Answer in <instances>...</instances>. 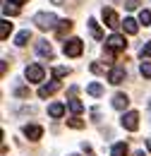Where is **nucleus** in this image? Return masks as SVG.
<instances>
[{
    "instance_id": "14",
    "label": "nucleus",
    "mask_w": 151,
    "mask_h": 156,
    "mask_svg": "<svg viewBox=\"0 0 151 156\" xmlns=\"http://www.w3.org/2000/svg\"><path fill=\"white\" fill-rule=\"evenodd\" d=\"M111 156H127V144L125 142H118L113 147V151H111Z\"/></svg>"
},
{
    "instance_id": "15",
    "label": "nucleus",
    "mask_w": 151,
    "mask_h": 156,
    "mask_svg": "<svg viewBox=\"0 0 151 156\" xmlns=\"http://www.w3.org/2000/svg\"><path fill=\"white\" fill-rule=\"evenodd\" d=\"M70 29H72V22L70 20H62L58 24V36H65V34H70Z\"/></svg>"
},
{
    "instance_id": "2",
    "label": "nucleus",
    "mask_w": 151,
    "mask_h": 156,
    "mask_svg": "<svg viewBox=\"0 0 151 156\" xmlns=\"http://www.w3.org/2000/svg\"><path fill=\"white\" fill-rule=\"evenodd\" d=\"M65 55L67 58H79L82 55V51H84V43H82V39H70L67 43H65Z\"/></svg>"
},
{
    "instance_id": "29",
    "label": "nucleus",
    "mask_w": 151,
    "mask_h": 156,
    "mask_svg": "<svg viewBox=\"0 0 151 156\" xmlns=\"http://www.w3.org/2000/svg\"><path fill=\"white\" fill-rule=\"evenodd\" d=\"M10 2H17V5H22V2H26V0H10Z\"/></svg>"
},
{
    "instance_id": "23",
    "label": "nucleus",
    "mask_w": 151,
    "mask_h": 156,
    "mask_svg": "<svg viewBox=\"0 0 151 156\" xmlns=\"http://www.w3.org/2000/svg\"><path fill=\"white\" fill-rule=\"evenodd\" d=\"M139 72L146 79H151V62H142V65H139Z\"/></svg>"
},
{
    "instance_id": "9",
    "label": "nucleus",
    "mask_w": 151,
    "mask_h": 156,
    "mask_svg": "<svg viewBox=\"0 0 151 156\" xmlns=\"http://www.w3.org/2000/svg\"><path fill=\"white\" fill-rule=\"evenodd\" d=\"M58 89H60V84H58V82H53V84H43V87L38 89V96H41V98H48L51 94H55Z\"/></svg>"
},
{
    "instance_id": "20",
    "label": "nucleus",
    "mask_w": 151,
    "mask_h": 156,
    "mask_svg": "<svg viewBox=\"0 0 151 156\" xmlns=\"http://www.w3.org/2000/svg\"><path fill=\"white\" fill-rule=\"evenodd\" d=\"M89 29H91V34H94V39H101L103 34H101V27L96 24V20H89Z\"/></svg>"
},
{
    "instance_id": "25",
    "label": "nucleus",
    "mask_w": 151,
    "mask_h": 156,
    "mask_svg": "<svg viewBox=\"0 0 151 156\" xmlns=\"http://www.w3.org/2000/svg\"><path fill=\"white\" fill-rule=\"evenodd\" d=\"M67 125H70V127H75V130H82V127H84V120L72 118V120H67Z\"/></svg>"
},
{
    "instance_id": "10",
    "label": "nucleus",
    "mask_w": 151,
    "mask_h": 156,
    "mask_svg": "<svg viewBox=\"0 0 151 156\" xmlns=\"http://www.w3.org/2000/svg\"><path fill=\"white\" fill-rule=\"evenodd\" d=\"M36 51H38V55H43V58H53V48H51L48 41H38Z\"/></svg>"
},
{
    "instance_id": "5",
    "label": "nucleus",
    "mask_w": 151,
    "mask_h": 156,
    "mask_svg": "<svg viewBox=\"0 0 151 156\" xmlns=\"http://www.w3.org/2000/svg\"><path fill=\"white\" fill-rule=\"evenodd\" d=\"M103 22H106V27H111V29H118V27H122V22L118 20L115 10H111V7H103Z\"/></svg>"
},
{
    "instance_id": "21",
    "label": "nucleus",
    "mask_w": 151,
    "mask_h": 156,
    "mask_svg": "<svg viewBox=\"0 0 151 156\" xmlns=\"http://www.w3.org/2000/svg\"><path fill=\"white\" fill-rule=\"evenodd\" d=\"M12 5H15V2H10V0H7V2L2 5V12H5V15H12V17H15L19 10H17V7H12Z\"/></svg>"
},
{
    "instance_id": "11",
    "label": "nucleus",
    "mask_w": 151,
    "mask_h": 156,
    "mask_svg": "<svg viewBox=\"0 0 151 156\" xmlns=\"http://www.w3.org/2000/svg\"><path fill=\"white\" fill-rule=\"evenodd\" d=\"M113 106L118 108V111H125V108L130 106V98L125 96V94H115L113 96Z\"/></svg>"
},
{
    "instance_id": "16",
    "label": "nucleus",
    "mask_w": 151,
    "mask_h": 156,
    "mask_svg": "<svg viewBox=\"0 0 151 156\" xmlns=\"http://www.w3.org/2000/svg\"><path fill=\"white\" fill-rule=\"evenodd\" d=\"M70 111H72L75 115H79V113L84 111V103H82L79 98H70Z\"/></svg>"
},
{
    "instance_id": "8",
    "label": "nucleus",
    "mask_w": 151,
    "mask_h": 156,
    "mask_svg": "<svg viewBox=\"0 0 151 156\" xmlns=\"http://www.w3.org/2000/svg\"><path fill=\"white\" fill-rule=\"evenodd\" d=\"M122 79H125V70L122 67H113L111 75H108V82L111 84H122Z\"/></svg>"
},
{
    "instance_id": "32",
    "label": "nucleus",
    "mask_w": 151,
    "mask_h": 156,
    "mask_svg": "<svg viewBox=\"0 0 151 156\" xmlns=\"http://www.w3.org/2000/svg\"><path fill=\"white\" fill-rule=\"evenodd\" d=\"M72 156H77V154H72Z\"/></svg>"
},
{
    "instance_id": "28",
    "label": "nucleus",
    "mask_w": 151,
    "mask_h": 156,
    "mask_svg": "<svg viewBox=\"0 0 151 156\" xmlns=\"http://www.w3.org/2000/svg\"><path fill=\"white\" fill-rule=\"evenodd\" d=\"M91 72H96V75H101V72H103V67H101L98 62H94V65H91Z\"/></svg>"
},
{
    "instance_id": "7",
    "label": "nucleus",
    "mask_w": 151,
    "mask_h": 156,
    "mask_svg": "<svg viewBox=\"0 0 151 156\" xmlns=\"http://www.w3.org/2000/svg\"><path fill=\"white\" fill-rule=\"evenodd\" d=\"M41 135H43V130H41L38 125H24V137H26V139L36 142V139H41Z\"/></svg>"
},
{
    "instance_id": "17",
    "label": "nucleus",
    "mask_w": 151,
    "mask_h": 156,
    "mask_svg": "<svg viewBox=\"0 0 151 156\" xmlns=\"http://www.w3.org/2000/svg\"><path fill=\"white\" fill-rule=\"evenodd\" d=\"M122 29H125L127 34H137V29H139V27H137V22H134V20H130V17H127V20L122 22Z\"/></svg>"
},
{
    "instance_id": "26",
    "label": "nucleus",
    "mask_w": 151,
    "mask_h": 156,
    "mask_svg": "<svg viewBox=\"0 0 151 156\" xmlns=\"http://www.w3.org/2000/svg\"><path fill=\"white\" fill-rule=\"evenodd\" d=\"M142 58H151V43H146V46L142 48Z\"/></svg>"
},
{
    "instance_id": "4",
    "label": "nucleus",
    "mask_w": 151,
    "mask_h": 156,
    "mask_svg": "<svg viewBox=\"0 0 151 156\" xmlns=\"http://www.w3.org/2000/svg\"><path fill=\"white\" fill-rule=\"evenodd\" d=\"M43 67L41 65H26V70H24V77L29 79V82H41L43 79Z\"/></svg>"
},
{
    "instance_id": "6",
    "label": "nucleus",
    "mask_w": 151,
    "mask_h": 156,
    "mask_svg": "<svg viewBox=\"0 0 151 156\" xmlns=\"http://www.w3.org/2000/svg\"><path fill=\"white\" fill-rule=\"evenodd\" d=\"M106 43H108V48H111V51H122V48L127 46L125 36H120V34H113V36L106 41Z\"/></svg>"
},
{
    "instance_id": "24",
    "label": "nucleus",
    "mask_w": 151,
    "mask_h": 156,
    "mask_svg": "<svg viewBox=\"0 0 151 156\" xmlns=\"http://www.w3.org/2000/svg\"><path fill=\"white\" fill-rule=\"evenodd\" d=\"M67 75H70V70H67V67H55V70H53V77H55V79L67 77Z\"/></svg>"
},
{
    "instance_id": "27",
    "label": "nucleus",
    "mask_w": 151,
    "mask_h": 156,
    "mask_svg": "<svg viewBox=\"0 0 151 156\" xmlns=\"http://www.w3.org/2000/svg\"><path fill=\"white\" fill-rule=\"evenodd\" d=\"M137 5H139V0H125V7H127V10H134Z\"/></svg>"
},
{
    "instance_id": "18",
    "label": "nucleus",
    "mask_w": 151,
    "mask_h": 156,
    "mask_svg": "<svg viewBox=\"0 0 151 156\" xmlns=\"http://www.w3.org/2000/svg\"><path fill=\"white\" fill-rule=\"evenodd\" d=\"M10 31H12V24H10L7 20H2V22H0V39H7Z\"/></svg>"
},
{
    "instance_id": "22",
    "label": "nucleus",
    "mask_w": 151,
    "mask_h": 156,
    "mask_svg": "<svg viewBox=\"0 0 151 156\" xmlns=\"http://www.w3.org/2000/svg\"><path fill=\"white\" fill-rule=\"evenodd\" d=\"M139 22H142L144 27H149V24H151V12H149V10H142V12H139Z\"/></svg>"
},
{
    "instance_id": "19",
    "label": "nucleus",
    "mask_w": 151,
    "mask_h": 156,
    "mask_svg": "<svg viewBox=\"0 0 151 156\" xmlns=\"http://www.w3.org/2000/svg\"><path fill=\"white\" fill-rule=\"evenodd\" d=\"M86 91H89L91 96H101V94H103V87H101L98 82H91V84L86 87Z\"/></svg>"
},
{
    "instance_id": "31",
    "label": "nucleus",
    "mask_w": 151,
    "mask_h": 156,
    "mask_svg": "<svg viewBox=\"0 0 151 156\" xmlns=\"http://www.w3.org/2000/svg\"><path fill=\"white\" fill-rule=\"evenodd\" d=\"M146 147H149V151H151V139H146Z\"/></svg>"
},
{
    "instance_id": "12",
    "label": "nucleus",
    "mask_w": 151,
    "mask_h": 156,
    "mask_svg": "<svg viewBox=\"0 0 151 156\" xmlns=\"http://www.w3.org/2000/svg\"><path fill=\"white\" fill-rule=\"evenodd\" d=\"M62 113H65V106L62 103H51L48 106V115L51 118H62Z\"/></svg>"
},
{
    "instance_id": "30",
    "label": "nucleus",
    "mask_w": 151,
    "mask_h": 156,
    "mask_svg": "<svg viewBox=\"0 0 151 156\" xmlns=\"http://www.w3.org/2000/svg\"><path fill=\"white\" fill-rule=\"evenodd\" d=\"M134 156H146V154H144V151H137V154H134Z\"/></svg>"
},
{
    "instance_id": "3",
    "label": "nucleus",
    "mask_w": 151,
    "mask_h": 156,
    "mask_svg": "<svg viewBox=\"0 0 151 156\" xmlns=\"http://www.w3.org/2000/svg\"><path fill=\"white\" fill-rule=\"evenodd\" d=\"M120 122H122V127H125V130L134 132V130L139 127V113H137V111H130V113H125V115H122Z\"/></svg>"
},
{
    "instance_id": "1",
    "label": "nucleus",
    "mask_w": 151,
    "mask_h": 156,
    "mask_svg": "<svg viewBox=\"0 0 151 156\" xmlns=\"http://www.w3.org/2000/svg\"><path fill=\"white\" fill-rule=\"evenodd\" d=\"M34 24H36L38 29L48 31V29H55L60 22H58V17L53 12H38V15H34Z\"/></svg>"
},
{
    "instance_id": "13",
    "label": "nucleus",
    "mask_w": 151,
    "mask_h": 156,
    "mask_svg": "<svg viewBox=\"0 0 151 156\" xmlns=\"http://www.w3.org/2000/svg\"><path fill=\"white\" fill-rule=\"evenodd\" d=\"M31 39V31H29V29H24V31H19L17 34V39H15V43H17V46H26V41Z\"/></svg>"
}]
</instances>
